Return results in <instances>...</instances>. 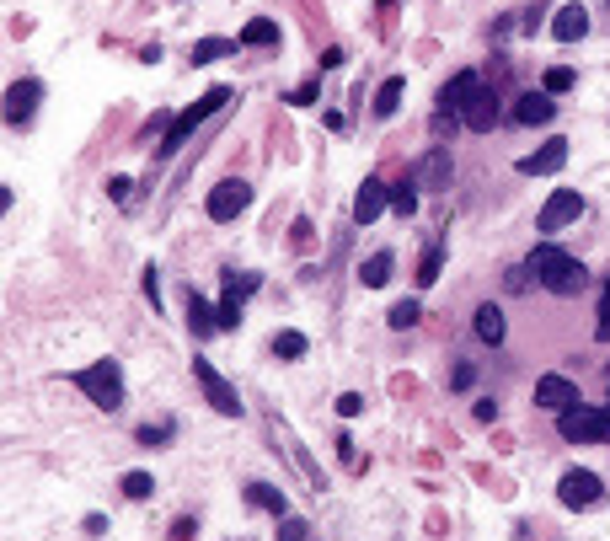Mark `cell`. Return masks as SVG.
<instances>
[{
    "label": "cell",
    "instance_id": "e0dca14e",
    "mask_svg": "<svg viewBox=\"0 0 610 541\" xmlns=\"http://www.w3.org/2000/svg\"><path fill=\"white\" fill-rule=\"evenodd\" d=\"M477 86H482V80H477V70H461V75H450V80H445V91H439V107H434V113H450V118H455Z\"/></svg>",
    "mask_w": 610,
    "mask_h": 541
},
{
    "label": "cell",
    "instance_id": "7bdbcfd3",
    "mask_svg": "<svg viewBox=\"0 0 610 541\" xmlns=\"http://www.w3.org/2000/svg\"><path fill=\"white\" fill-rule=\"evenodd\" d=\"M343 59H348V54H343V48H327V54H322V70H338V64H343Z\"/></svg>",
    "mask_w": 610,
    "mask_h": 541
},
{
    "label": "cell",
    "instance_id": "2e32d148",
    "mask_svg": "<svg viewBox=\"0 0 610 541\" xmlns=\"http://www.w3.org/2000/svg\"><path fill=\"white\" fill-rule=\"evenodd\" d=\"M386 204H391V188H386L380 177H364V182H359V193H354V225H370Z\"/></svg>",
    "mask_w": 610,
    "mask_h": 541
},
{
    "label": "cell",
    "instance_id": "603a6c76",
    "mask_svg": "<svg viewBox=\"0 0 610 541\" xmlns=\"http://www.w3.org/2000/svg\"><path fill=\"white\" fill-rule=\"evenodd\" d=\"M402 91H407V80H402V75H386V80H380V91H375V102H370V107H375V118H391V113L402 107Z\"/></svg>",
    "mask_w": 610,
    "mask_h": 541
},
{
    "label": "cell",
    "instance_id": "8992f818",
    "mask_svg": "<svg viewBox=\"0 0 610 541\" xmlns=\"http://www.w3.org/2000/svg\"><path fill=\"white\" fill-rule=\"evenodd\" d=\"M247 204H252V182L247 177H225V182H214L209 188V199H204V209H209V220H236V215H247Z\"/></svg>",
    "mask_w": 610,
    "mask_h": 541
},
{
    "label": "cell",
    "instance_id": "ffe728a7",
    "mask_svg": "<svg viewBox=\"0 0 610 541\" xmlns=\"http://www.w3.org/2000/svg\"><path fill=\"white\" fill-rule=\"evenodd\" d=\"M236 43H241V48H273V43H279V21H273V16H252Z\"/></svg>",
    "mask_w": 610,
    "mask_h": 541
},
{
    "label": "cell",
    "instance_id": "8d00e7d4",
    "mask_svg": "<svg viewBox=\"0 0 610 541\" xmlns=\"http://www.w3.org/2000/svg\"><path fill=\"white\" fill-rule=\"evenodd\" d=\"M129 188H134L129 177H113V182H107V199H113V204H129Z\"/></svg>",
    "mask_w": 610,
    "mask_h": 541
},
{
    "label": "cell",
    "instance_id": "7c38bea8",
    "mask_svg": "<svg viewBox=\"0 0 610 541\" xmlns=\"http://www.w3.org/2000/svg\"><path fill=\"white\" fill-rule=\"evenodd\" d=\"M461 123H466V129H477V134H488V129L498 123V91L477 86V91L466 97V107H461Z\"/></svg>",
    "mask_w": 610,
    "mask_h": 541
},
{
    "label": "cell",
    "instance_id": "74e56055",
    "mask_svg": "<svg viewBox=\"0 0 610 541\" xmlns=\"http://www.w3.org/2000/svg\"><path fill=\"white\" fill-rule=\"evenodd\" d=\"M472 381H477V370H472V365H455V370H450V386H455V392H466Z\"/></svg>",
    "mask_w": 610,
    "mask_h": 541
},
{
    "label": "cell",
    "instance_id": "4316f807",
    "mask_svg": "<svg viewBox=\"0 0 610 541\" xmlns=\"http://www.w3.org/2000/svg\"><path fill=\"white\" fill-rule=\"evenodd\" d=\"M573 80H579V75H573L568 64H552V70L541 75V91H552V97H563V91H573Z\"/></svg>",
    "mask_w": 610,
    "mask_h": 541
},
{
    "label": "cell",
    "instance_id": "5b68a950",
    "mask_svg": "<svg viewBox=\"0 0 610 541\" xmlns=\"http://www.w3.org/2000/svg\"><path fill=\"white\" fill-rule=\"evenodd\" d=\"M193 381H198V392H204V402L214 408V413H225V418H241V397H236V386L198 354L193 359Z\"/></svg>",
    "mask_w": 610,
    "mask_h": 541
},
{
    "label": "cell",
    "instance_id": "bcb514c9",
    "mask_svg": "<svg viewBox=\"0 0 610 541\" xmlns=\"http://www.w3.org/2000/svg\"><path fill=\"white\" fill-rule=\"evenodd\" d=\"M606 5H610V0H606Z\"/></svg>",
    "mask_w": 610,
    "mask_h": 541
},
{
    "label": "cell",
    "instance_id": "4dcf8cb0",
    "mask_svg": "<svg viewBox=\"0 0 610 541\" xmlns=\"http://www.w3.org/2000/svg\"><path fill=\"white\" fill-rule=\"evenodd\" d=\"M439 268H445V247H429V252H423V263H418V284L429 290V284L439 279Z\"/></svg>",
    "mask_w": 610,
    "mask_h": 541
},
{
    "label": "cell",
    "instance_id": "7a4b0ae2",
    "mask_svg": "<svg viewBox=\"0 0 610 541\" xmlns=\"http://www.w3.org/2000/svg\"><path fill=\"white\" fill-rule=\"evenodd\" d=\"M225 102H230V86H209V91H204V97H198V102H193L188 113H177V118H171V129L161 134V156H177V150H182V145L193 139V129H198L204 118H214V113H220Z\"/></svg>",
    "mask_w": 610,
    "mask_h": 541
},
{
    "label": "cell",
    "instance_id": "b9f144b4",
    "mask_svg": "<svg viewBox=\"0 0 610 541\" xmlns=\"http://www.w3.org/2000/svg\"><path fill=\"white\" fill-rule=\"evenodd\" d=\"M477 418H482V424H493V418H498V402H493V397H482V402H477Z\"/></svg>",
    "mask_w": 610,
    "mask_h": 541
},
{
    "label": "cell",
    "instance_id": "836d02e7",
    "mask_svg": "<svg viewBox=\"0 0 610 541\" xmlns=\"http://www.w3.org/2000/svg\"><path fill=\"white\" fill-rule=\"evenodd\" d=\"M305 531H311L305 520H289V515L279 520V541H305Z\"/></svg>",
    "mask_w": 610,
    "mask_h": 541
},
{
    "label": "cell",
    "instance_id": "8fae6325",
    "mask_svg": "<svg viewBox=\"0 0 610 541\" xmlns=\"http://www.w3.org/2000/svg\"><path fill=\"white\" fill-rule=\"evenodd\" d=\"M536 408L568 413V408H579V386H573L568 376H541V381H536Z\"/></svg>",
    "mask_w": 610,
    "mask_h": 541
},
{
    "label": "cell",
    "instance_id": "d6986e66",
    "mask_svg": "<svg viewBox=\"0 0 610 541\" xmlns=\"http://www.w3.org/2000/svg\"><path fill=\"white\" fill-rule=\"evenodd\" d=\"M188 327H193V338H214L220 333V306H209L198 290H188Z\"/></svg>",
    "mask_w": 610,
    "mask_h": 541
},
{
    "label": "cell",
    "instance_id": "d4e9b609",
    "mask_svg": "<svg viewBox=\"0 0 610 541\" xmlns=\"http://www.w3.org/2000/svg\"><path fill=\"white\" fill-rule=\"evenodd\" d=\"M268 349H273V359H300V354L311 349V338H305V333H295V327H284V333H273V343H268Z\"/></svg>",
    "mask_w": 610,
    "mask_h": 541
},
{
    "label": "cell",
    "instance_id": "52a82bcc",
    "mask_svg": "<svg viewBox=\"0 0 610 541\" xmlns=\"http://www.w3.org/2000/svg\"><path fill=\"white\" fill-rule=\"evenodd\" d=\"M557 435H563L568 445H595V440H606V408H568V413H557Z\"/></svg>",
    "mask_w": 610,
    "mask_h": 541
},
{
    "label": "cell",
    "instance_id": "cb8c5ba5",
    "mask_svg": "<svg viewBox=\"0 0 610 541\" xmlns=\"http://www.w3.org/2000/svg\"><path fill=\"white\" fill-rule=\"evenodd\" d=\"M391 268H397V258H391V252H370V258H364V268H359L364 290H380V284H391Z\"/></svg>",
    "mask_w": 610,
    "mask_h": 541
},
{
    "label": "cell",
    "instance_id": "ba28073f",
    "mask_svg": "<svg viewBox=\"0 0 610 541\" xmlns=\"http://www.w3.org/2000/svg\"><path fill=\"white\" fill-rule=\"evenodd\" d=\"M557 499H563L568 510H595V504L606 499V483H600L589 467H568L563 483H557Z\"/></svg>",
    "mask_w": 610,
    "mask_h": 541
},
{
    "label": "cell",
    "instance_id": "6da1fadb",
    "mask_svg": "<svg viewBox=\"0 0 610 541\" xmlns=\"http://www.w3.org/2000/svg\"><path fill=\"white\" fill-rule=\"evenodd\" d=\"M531 274H536V284H547L552 295H579V290L589 284V268H584L573 252L552 247V241H541V247L531 252Z\"/></svg>",
    "mask_w": 610,
    "mask_h": 541
},
{
    "label": "cell",
    "instance_id": "d6a6232c",
    "mask_svg": "<svg viewBox=\"0 0 610 541\" xmlns=\"http://www.w3.org/2000/svg\"><path fill=\"white\" fill-rule=\"evenodd\" d=\"M316 97H322V75H311L305 86H295V91H289V102H295V107H311Z\"/></svg>",
    "mask_w": 610,
    "mask_h": 541
},
{
    "label": "cell",
    "instance_id": "d590c367",
    "mask_svg": "<svg viewBox=\"0 0 610 541\" xmlns=\"http://www.w3.org/2000/svg\"><path fill=\"white\" fill-rule=\"evenodd\" d=\"M139 284H145V295H150V311H155V306H161V274H155V268H145V279H139Z\"/></svg>",
    "mask_w": 610,
    "mask_h": 541
},
{
    "label": "cell",
    "instance_id": "7402d4cb",
    "mask_svg": "<svg viewBox=\"0 0 610 541\" xmlns=\"http://www.w3.org/2000/svg\"><path fill=\"white\" fill-rule=\"evenodd\" d=\"M472 327H477V338H482V343H493V349H498V343H504V333H509V327H504V311H498L493 300H488V306H477V322H472Z\"/></svg>",
    "mask_w": 610,
    "mask_h": 541
},
{
    "label": "cell",
    "instance_id": "ab89813d",
    "mask_svg": "<svg viewBox=\"0 0 610 541\" xmlns=\"http://www.w3.org/2000/svg\"><path fill=\"white\" fill-rule=\"evenodd\" d=\"M504 284H509V290H525V284H531V263H525V268H509Z\"/></svg>",
    "mask_w": 610,
    "mask_h": 541
},
{
    "label": "cell",
    "instance_id": "3957f363",
    "mask_svg": "<svg viewBox=\"0 0 610 541\" xmlns=\"http://www.w3.org/2000/svg\"><path fill=\"white\" fill-rule=\"evenodd\" d=\"M102 413H118L123 408V370H118V359H91L86 370H75L70 376Z\"/></svg>",
    "mask_w": 610,
    "mask_h": 541
},
{
    "label": "cell",
    "instance_id": "f546056e",
    "mask_svg": "<svg viewBox=\"0 0 610 541\" xmlns=\"http://www.w3.org/2000/svg\"><path fill=\"white\" fill-rule=\"evenodd\" d=\"M391 209L407 220V215H418V182H402V188H391Z\"/></svg>",
    "mask_w": 610,
    "mask_h": 541
},
{
    "label": "cell",
    "instance_id": "9a60e30c",
    "mask_svg": "<svg viewBox=\"0 0 610 541\" xmlns=\"http://www.w3.org/2000/svg\"><path fill=\"white\" fill-rule=\"evenodd\" d=\"M568 166V139H547L536 156H520V172L525 177H552V172H563Z\"/></svg>",
    "mask_w": 610,
    "mask_h": 541
},
{
    "label": "cell",
    "instance_id": "277c9868",
    "mask_svg": "<svg viewBox=\"0 0 610 541\" xmlns=\"http://www.w3.org/2000/svg\"><path fill=\"white\" fill-rule=\"evenodd\" d=\"M257 290H263V274H252V268H225L220 333H236V327H241V306H247V295H257Z\"/></svg>",
    "mask_w": 610,
    "mask_h": 541
},
{
    "label": "cell",
    "instance_id": "9c48e42d",
    "mask_svg": "<svg viewBox=\"0 0 610 541\" xmlns=\"http://www.w3.org/2000/svg\"><path fill=\"white\" fill-rule=\"evenodd\" d=\"M38 102H43V80H11L5 86V123L11 129H27L32 123V113H38Z\"/></svg>",
    "mask_w": 610,
    "mask_h": 541
},
{
    "label": "cell",
    "instance_id": "83f0119b",
    "mask_svg": "<svg viewBox=\"0 0 610 541\" xmlns=\"http://www.w3.org/2000/svg\"><path fill=\"white\" fill-rule=\"evenodd\" d=\"M418 317H423V306H418V300H397V306H391V311H386V322H391V327H397V333H407V327H413V322H418Z\"/></svg>",
    "mask_w": 610,
    "mask_h": 541
},
{
    "label": "cell",
    "instance_id": "5bb4252c",
    "mask_svg": "<svg viewBox=\"0 0 610 541\" xmlns=\"http://www.w3.org/2000/svg\"><path fill=\"white\" fill-rule=\"evenodd\" d=\"M584 32H589V5H584V0L557 5V16H552V38H557V43H579Z\"/></svg>",
    "mask_w": 610,
    "mask_h": 541
},
{
    "label": "cell",
    "instance_id": "30bf717a",
    "mask_svg": "<svg viewBox=\"0 0 610 541\" xmlns=\"http://www.w3.org/2000/svg\"><path fill=\"white\" fill-rule=\"evenodd\" d=\"M579 215H584V193H579V188H557V193L547 199V209L536 215V231H547V236H552V231L573 225Z\"/></svg>",
    "mask_w": 610,
    "mask_h": 541
},
{
    "label": "cell",
    "instance_id": "e575fe53",
    "mask_svg": "<svg viewBox=\"0 0 610 541\" xmlns=\"http://www.w3.org/2000/svg\"><path fill=\"white\" fill-rule=\"evenodd\" d=\"M338 413H343V418H359V413H364V397H359V392H343V397H338Z\"/></svg>",
    "mask_w": 610,
    "mask_h": 541
},
{
    "label": "cell",
    "instance_id": "f1b7e54d",
    "mask_svg": "<svg viewBox=\"0 0 610 541\" xmlns=\"http://www.w3.org/2000/svg\"><path fill=\"white\" fill-rule=\"evenodd\" d=\"M150 494H155V478H150V472H123V499L139 504V499H150Z\"/></svg>",
    "mask_w": 610,
    "mask_h": 541
},
{
    "label": "cell",
    "instance_id": "60d3db41",
    "mask_svg": "<svg viewBox=\"0 0 610 541\" xmlns=\"http://www.w3.org/2000/svg\"><path fill=\"white\" fill-rule=\"evenodd\" d=\"M311 236H316V231H311V220L300 215V220H295V241H300V247H311Z\"/></svg>",
    "mask_w": 610,
    "mask_h": 541
},
{
    "label": "cell",
    "instance_id": "4fadbf2b",
    "mask_svg": "<svg viewBox=\"0 0 610 541\" xmlns=\"http://www.w3.org/2000/svg\"><path fill=\"white\" fill-rule=\"evenodd\" d=\"M450 172H455L450 145H434V150L413 166V182H418V188H450Z\"/></svg>",
    "mask_w": 610,
    "mask_h": 541
},
{
    "label": "cell",
    "instance_id": "f35d334b",
    "mask_svg": "<svg viewBox=\"0 0 610 541\" xmlns=\"http://www.w3.org/2000/svg\"><path fill=\"white\" fill-rule=\"evenodd\" d=\"M595 333L610 343V284H606V300H600V322H595Z\"/></svg>",
    "mask_w": 610,
    "mask_h": 541
},
{
    "label": "cell",
    "instance_id": "ac0fdd59",
    "mask_svg": "<svg viewBox=\"0 0 610 541\" xmlns=\"http://www.w3.org/2000/svg\"><path fill=\"white\" fill-rule=\"evenodd\" d=\"M552 118H557L552 91H525V97L514 102V123H552Z\"/></svg>",
    "mask_w": 610,
    "mask_h": 541
},
{
    "label": "cell",
    "instance_id": "ee69618b",
    "mask_svg": "<svg viewBox=\"0 0 610 541\" xmlns=\"http://www.w3.org/2000/svg\"><path fill=\"white\" fill-rule=\"evenodd\" d=\"M86 537H107V520L102 515H86Z\"/></svg>",
    "mask_w": 610,
    "mask_h": 541
},
{
    "label": "cell",
    "instance_id": "484cf974",
    "mask_svg": "<svg viewBox=\"0 0 610 541\" xmlns=\"http://www.w3.org/2000/svg\"><path fill=\"white\" fill-rule=\"evenodd\" d=\"M230 48H236V43H230V38H198V43H193V54H188V59H193V64H214V59H225V54H230Z\"/></svg>",
    "mask_w": 610,
    "mask_h": 541
},
{
    "label": "cell",
    "instance_id": "44dd1931",
    "mask_svg": "<svg viewBox=\"0 0 610 541\" xmlns=\"http://www.w3.org/2000/svg\"><path fill=\"white\" fill-rule=\"evenodd\" d=\"M247 504H257V510H268V515H289V499H284V488H273V483H247Z\"/></svg>",
    "mask_w": 610,
    "mask_h": 541
},
{
    "label": "cell",
    "instance_id": "f6af8a7d",
    "mask_svg": "<svg viewBox=\"0 0 610 541\" xmlns=\"http://www.w3.org/2000/svg\"><path fill=\"white\" fill-rule=\"evenodd\" d=\"M606 440H610V408H606Z\"/></svg>",
    "mask_w": 610,
    "mask_h": 541
},
{
    "label": "cell",
    "instance_id": "1f68e13d",
    "mask_svg": "<svg viewBox=\"0 0 610 541\" xmlns=\"http://www.w3.org/2000/svg\"><path fill=\"white\" fill-rule=\"evenodd\" d=\"M171 435H177L171 418H161V424H139V445H166Z\"/></svg>",
    "mask_w": 610,
    "mask_h": 541
}]
</instances>
